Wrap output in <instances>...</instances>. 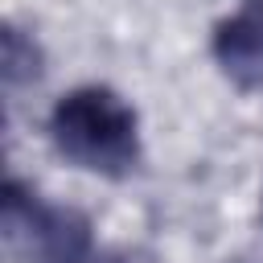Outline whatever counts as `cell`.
<instances>
[{
    "label": "cell",
    "instance_id": "cell-1",
    "mask_svg": "<svg viewBox=\"0 0 263 263\" xmlns=\"http://www.w3.org/2000/svg\"><path fill=\"white\" fill-rule=\"evenodd\" d=\"M49 136L66 160L103 177H127L140 160V123L111 86H74L49 115Z\"/></svg>",
    "mask_w": 263,
    "mask_h": 263
},
{
    "label": "cell",
    "instance_id": "cell-2",
    "mask_svg": "<svg viewBox=\"0 0 263 263\" xmlns=\"http://www.w3.org/2000/svg\"><path fill=\"white\" fill-rule=\"evenodd\" d=\"M0 234L16 263H86L90 255V222L78 210L45 205L21 181H4Z\"/></svg>",
    "mask_w": 263,
    "mask_h": 263
},
{
    "label": "cell",
    "instance_id": "cell-3",
    "mask_svg": "<svg viewBox=\"0 0 263 263\" xmlns=\"http://www.w3.org/2000/svg\"><path fill=\"white\" fill-rule=\"evenodd\" d=\"M214 58L242 90H263V0H242L214 29Z\"/></svg>",
    "mask_w": 263,
    "mask_h": 263
},
{
    "label": "cell",
    "instance_id": "cell-4",
    "mask_svg": "<svg viewBox=\"0 0 263 263\" xmlns=\"http://www.w3.org/2000/svg\"><path fill=\"white\" fill-rule=\"evenodd\" d=\"M25 78H37V45L21 37V29H4V86L16 90Z\"/></svg>",
    "mask_w": 263,
    "mask_h": 263
},
{
    "label": "cell",
    "instance_id": "cell-5",
    "mask_svg": "<svg viewBox=\"0 0 263 263\" xmlns=\"http://www.w3.org/2000/svg\"><path fill=\"white\" fill-rule=\"evenodd\" d=\"M115 263H148V259H115Z\"/></svg>",
    "mask_w": 263,
    "mask_h": 263
}]
</instances>
